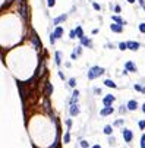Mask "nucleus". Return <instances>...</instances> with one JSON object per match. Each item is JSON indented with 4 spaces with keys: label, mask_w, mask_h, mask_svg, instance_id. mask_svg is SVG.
Segmentation results:
<instances>
[{
    "label": "nucleus",
    "mask_w": 145,
    "mask_h": 148,
    "mask_svg": "<svg viewBox=\"0 0 145 148\" xmlns=\"http://www.w3.org/2000/svg\"><path fill=\"white\" fill-rule=\"evenodd\" d=\"M31 43H32L34 48H35L37 52L43 50V44H41V41H40V37L37 35V32H32V34H31Z\"/></svg>",
    "instance_id": "obj_2"
},
{
    "label": "nucleus",
    "mask_w": 145,
    "mask_h": 148,
    "mask_svg": "<svg viewBox=\"0 0 145 148\" xmlns=\"http://www.w3.org/2000/svg\"><path fill=\"white\" fill-rule=\"evenodd\" d=\"M128 3H135V0H128Z\"/></svg>",
    "instance_id": "obj_46"
},
{
    "label": "nucleus",
    "mask_w": 145,
    "mask_h": 148,
    "mask_svg": "<svg viewBox=\"0 0 145 148\" xmlns=\"http://www.w3.org/2000/svg\"><path fill=\"white\" fill-rule=\"evenodd\" d=\"M53 91H54L53 84H51L50 81H45V82H44V90H43V94H44V97L50 98V97L53 95Z\"/></svg>",
    "instance_id": "obj_4"
},
{
    "label": "nucleus",
    "mask_w": 145,
    "mask_h": 148,
    "mask_svg": "<svg viewBox=\"0 0 145 148\" xmlns=\"http://www.w3.org/2000/svg\"><path fill=\"white\" fill-rule=\"evenodd\" d=\"M113 9H114V12H116V13H117V15H119V13H120V12H122V7H120V6H119V5H116V6H114V7H113Z\"/></svg>",
    "instance_id": "obj_39"
},
{
    "label": "nucleus",
    "mask_w": 145,
    "mask_h": 148,
    "mask_svg": "<svg viewBox=\"0 0 145 148\" xmlns=\"http://www.w3.org/2000/svg\"><path fill=\"white\" fill-rule=\"evenodd\" d=\"M92 7H94L95 10H101V6H100L98 3H92Z\"/></svg>",
    "instance_id": "obj_40"
},
{
    "label": "nucleus",
    "mask_w": 145,
    "mask_h": 148,
    "mask_svg": "<svg viewBox=\"0 0 145 148\" xmlns=\"http://www.w3.org/2000/svg\"><path fill=\"white\" fill-rule=\"evenodd\" d=\"M126 112H128L126 106H120V107H119V113H120V115H125Z\"/></svg>",
    "instance_id": "obj_31"
},
{
    "label": "nucleus",
    "mask_w": 145,
    "mask_h": 148,
    "mask_svg": "<svg viewBox=\"0 0 145 148\" xmlns=\"http://www.w3.org/2000/svg\"><path fill=\"white\" fill-rule=\"evenodd\" d=\"M103 84H104V87H107V88H112V90H116V88H117V84H116L113 79H110V78L104 79Z\"/></svg>",
    "instance_id": "obj_13"
},
{
    "label": "nucleus",
    "mask_w": 145,
    "mask_h": 148,
    "mask_svg": "<svg viewBox=\"0 0 145 148\" xmlns=\"http://www.w3.org/2000/svg\"><path fill=\"white\" fill-rule=\"evenodd\" d=\"M141 110H142V113H144V115H145V103H144V104H142V106H141Z\"/></svg>",
    "instance_id": "obj_44"
},
{
    "label": "nucleus",
    "mask_w": 145,
    "mask_h": 148,
    "mask_svg": "<svg viewBox=\"0 0 145 148\" xmlns=\"http://www.w3.org/2000/svg\"><path fill=\"white\" fill-rule=\"evenodd\" d=\"M69 142H70V131L65 132L63 135V144H69Z\"/></svg>",
    "instance_id": "obj_23"
},
{
    "label": "nucleus",
    "mask_w": 145,
    "mask_h": 148,
    "mask_svg": "<svg viewBox=\"0 0 145 148\" xmlns=\"http://www.w3.org/2000/svg\"><path fill=\"white\" fill-rule=\"evenodd\" d=\"M113 113H114V108H113V106H104V107L100 110V116H101V117L110 116V115H113Z\"/></svg>",
    "instance_id": "obj_6"
},
{
    "label": "nucleus",
    "mask_w": 145,
    "mask_h": 148,
    "mask_svg": "<svg viewBox=\"0 0 145 148\" xmlns=\"http://www.w3.org/2000/svg\"><path fill=\"white\" fill-rule=\"evenodd\" d=\"M134 88H135V91H138V92H141V94H142V85H141V84H135V85H134Z\"/></svg>",
    "instance_id": "obj_32"
},
{
    "label": "nucleus",
    "mask_w": 145,
    "mask_h": 148,
    "mask_svg": "<svg viewBox=\"0 0 145 148\" xmlns=\"http://www.w3.org/2000/svg\"><path fill=\"white\" fill-rule=\"evenodd\" d=\"M108 145H116V138L113 137V135H110V137H108Z\"/></svg>",
    "instance_id": "obj_29"
},
{
    "label": "nucleus",
    "mask_w": 145,
    "mask_h": 148,
    "mask_svg": "<svg viewBox=\"0 0 145 148\" xmlns=\"http://www.w3.org/2000/svg\"><path fill=\"white\" fill-rule=\"evenodd\" d=\"M79 41H81V46H82V47L92 48V41H91V38H88V37H82Z\"/></svg>",
    "instance_id": "obj_15"
},
{
    "label": "nucleus",
    "mask_w": 145,
    "mask_h": 148,
    "mask_svg": "<svg viewBox=\"0 0 145 148\" xmlns=\"http://www.w3.org/2000/svg\"><path fill=\"white\" fill-rule=\"evenodd\" d=\"M81 113V104L79 103H74V104H69V116L75 117Z\"/></svg>",
    "instance_id": "obj_5"
},
{
    "label": "nucleus",
    "mask_w": 145,
    "mask_h": 148,
    "mask_svg": "<svg viewBox=\"0 0 145 148\" xmlns=\"http://www.w3.org/2000/svg\"><path fill=\"white\" fill-rule=\"evenodd\" d=\"M125 106H126V108H128V112H135V110H138V106H139V104H138L136 100H129Z\"/></svg>",
    "instance_id": "obj_11"
},
{
    "label": "nucleus",
    "mask_w": 145,
    "mask_h": 148,
    "mask_svg": "<svg viewBox=\"0 0 145 148\" xmlns=\"http://www.w3.org/2000/svg\"><path fill=\"white\" fill-rule=\"evenodd\" d=\"M65 68L70 69V68H72V62H65Z\"/></svg>",
    "instance_id": "obj_41"
},
{
    "label": "nucleus",
    "mask_w": 145,
    "mask_h": 148,
    "mask_svg": "<svg viewBox=\"0 0 145 148\" xmlns=\"http://www.w3.org/2000/svg\"><path fill=\"white\" fill-rule=\"evenodd\" d=\"M116 101V97L113 94H106L103 97V104L104 106H113V103Z\"/></svg>",
    "instance_id": "obj_7"
},
{
    "label": "nucleus",
    "mask_w": 145,
    "mask_h": 148,
    "mask_svg": "<svg viewBox=\"0 0 145 148\" xmlns=\"http://www.w3.org/2000/svg\"><path fill=\"white\" fill-rule=\"evenodd\" d=\"M122 137H123V141L126 144H130L134 141V132L130 129H128V128H122Z\"/></svg>",
    "instance_id": "obj_3"
},
{
    "label": "nucleus",
    "mask_w": 145,
    "mask_h": 148,
    "mask_svg": "<svg viewBox=\"0 0 145 148\" xmlns=\"http://www.w3.org/2000/svg\"><path fill=\"white\" fill-rule=\"evenodd\" d=\"M113 126L112 125H106L104 126V129H103V132H104V135H107V137H110V135H113Z\"/></svg>",
    "instance_id": "obj_19"
},
{
    "label": "nucleus",
    "mask_w": 145,
    "mask_h": 148,
    "mask_svg": "<svg viewBox=\"0 0 145 148\" xmlns=\"http://www.w3.org/2000/svg\"><path fill=\"white\" fill-rule=\"evenodd\" d=\"M91 148H103V147H101V145H100V144H95V145H92V147H91Z\"/></svg>",
    "instance_id": "obj_43"
},
{
    "label": "nucleus",
    "mask_w": 145,
    "mask_h": 148,
    "mask_svg": "<svg viewBox=\"0 0 145 148\" xmlns=\"http://www.w3.org/2000/svg\"><path fill=\"white\" fill-rule=\"evenodd\" d=\"M112 19H113V22H114V23H117V25H122V27H123V25H126V21H125V19H122L119 15H113V16H112Z\"/></svg>",
    "instance_id": "obj_17"
},
{
    "label": "nucleus",
    "mask_w": 145,
    "mask_h": 148,
    "mask_svg": "<svg viewBox=\"0 0 145 148\" xmlns=\"http://www.w3.org/2000/svg\"><path fill=\"white\" fill-rule=\"evenodd\" d=\"M48 40H50V44H51V46H54V43H56V38L53 37V34H50V35H48Z\"/></svg>",
    "instance_id": "obj_37"
},
{
    "label": "nucleus",
    "mask_w": 145,
    "mask_h": 148,
    "mask_svg": "<svg viewBox=\"0 0 145 148\" xmlns=\"http://www.w3.org/2000/svg\"><path fill=\"white\" fill-rule=\"evenodd\" d=\"M91 34H92V35H94V34H98V29H97V28H95V29H92V31H91Z\"/></svg>",
    "instance_id": "obj_45"
},
{
    "label": "nucleus",
    "mask_w": 145,
    "mask_h": 148,
    "mask_svg": "<svg viewBox=\"0 0 145 148\" xmlns=\"http://www.w3.org/2000/svg\"><path fill=\"white\" fill-rule=\"evenodd\" d=\"M65 125H66V128H67V131H70V128H72V125H74V122H72V119H66V122H65Z\"/></svg>",
    "instance_id": "obj_28"
},
{
    "label": "nucleus",
    "mask_w": 145,
    "mask_h": 148,
    "mask_svg": "<svg viewBox=\"0 0 145 148\" xmlns=\"http://www.w3.org/2000/svg\"><path fill=\"white\" fill-rule=\"evenodd\" d=\"M56 5V0H47V6L48 7H53Z\"/></svg>",
    "instance_id": "obj_38"
},
{
    "label": "nucleus",
    "mask_w": 145,
    "mask_h": 148,
    "mask_svg": "<svg viewBox=\"0 0 145 148\" xmlns=\"http://www.w3.org/2000/svg\"><path fill=\"white\" fill-rule=\"evenodd\" d=\"M66 19H67V15H66V13H63V15H60V16H57V18H54V19H53V25L59 27V23H62V22H65Z\"/></svg>",
    "instance_id": "obj_16"
},
{
    "label": "nucleus",
    "mask_w": 145,
    "mask_h": 148,
    "mask_svg": "<svg viewBox=\"0 0 145 148\" xmlns=\"http://www.w3.org/2000/svg\"><path fill=\"white\" fill-rule=\"evenodd\" d=\"M141 148H145V133H142V137H141Z\"/></svg>",
    "instance_id": "obj_35"
},
{
    "label": "nucleus",
    "mask_w": 145,
    "mask_h": 148,
    "mask_svg": "<svg viewBox=\"0 0 145 148\" xmlns=\"http://www.w3.org/2000/svg\"><path fill=\"white\" fill-rule=\"evenodd\" d=\"M123 125H125V120H123V119H117V120L113 122L112 126H113V128H120V126L123 128Z\"/></svg>",
    "instance_id": "obj_22"
},
{
    "label": "nucleus",
    "mask_w": 145,
    "mask_h": 148,
    "mask_svg": "<svg viewBox=\"0 0 145 148\" xmlns=\"http://www.w3.org/2000/svg\"><path fill=\"white\" fill-rule=\"evenodd\" d=\"M75 34H76V38H82V37H85V35H84V28L82 27H76L75 28Z\"/></svg>",
    "instance_id": "obj_21"
},
{
    "label": "nucleus",
    "mask_w": 145,
    "mask_h": 148,
    "mask_svg": "<svg viewBox=\"0 0 145 148\" xmlns=\"http://www.w3.org/2000/svg\"><path fill=\"white\" fill-rule=\"evenodd\" d=\"M79 56H82V46H76L74 48V52L70 53V59L72 60H78Z\"/></svg>",
    "instance_id": "obj_10"
},
{
    "label": "nucleus",
    "mask_w": 145,
    "mask_h": 148,
    "mask_svg": "<svg viewBox=\"0 0 145 148\" xmlns=\"http://www.w3.org/2000/svg\"><path fill=\"white\" fill-rule=\"evenodd\" d=\"M110 29L116 34H120V32H123V27L122 25H117V23H110Z\"/></svg>",
    "instance_id": "obj_18"
},
{
    "label": "nucleus",
    "mask_w": 145,
    "mask_h": 148,
    "mask_svg": "<svg viewBox=\"0 0 145 148\" xmlns=\"http://www.w3.org/2000/svg\"><path fill=\"white\" fill-rule=\"evenodd\" d=\"M57 76H59L60 79H62V81H65V79H66V76H65V73H63L62 70H57Z\"/></svg>",
    "instance_id": "obj_34"
},
{
    "label": "nucleus",
    "mask_w": 145,
    "mask_h": 148,
    "mask_svg": "<svg viewBox=\"0 0 145 148\" xmlns=\"http://www.w3.org/2000/svg\"><path fill=\"white\" fill-rule=\"evenodd\" d=\"M69 38H70V40H75V38H76L75 29H70V31H69Z\"/></svg>",
    "instance_id": "obj_30"
},
{
    "label": "nucleus",
    "mask_w": 145,
    "mask_h": 148,
    "mask_svg": "<svg viewBox=\"0 0 145 148\" xmlns=\"http://www.w3.org/2000/svg\"><path fill=\"white\" fill-rule=\"evenodd\" d=\"M139 47H141V44L138 41H126V48L130 52H138Z\"/></svg>",
    "instance_id": "obj_8"
},
{
    "label": "nucleus",
    "mask_w": 145,
    "mask_h": 148,
    "mask_svg": "<svg viewBox=\"0 0 145 148\" xmlns=\"http://www.w3.org/2000/svg\"><path fill=\"white\" fill-rule=\"evenodd\" d=\"M138 29H139V31H141L142 34H145V22H141V23H139Z\"/></svg>",
    "instance_id": "obj_33"
},
{
    "label": "nucleus",
    "mask_w": 145,
    "mask_h": 148,
    "mask_svg": "<svg viewBox=\"0 0 145 148\" xmlns=\"http://www.w3.org/2000/svg\"><path fill=\"white\" fill-rule=\"evenodd\" d=\"M138 2H139V5L144 7V10H145V2H144V0H138Z\"/></svg>",
    "instance_id": "obj_42"
},
{
    "label": "nucleus",
    "mask_w": 145,
    "mask_h": 148,
    "mask_svg": "<svg viewBox=\"0 0 145 148\" xmlns=\"http://www.w3.org/2000/svg\"><path fill=\"white\" fill-rule=\"evenodd\" d=\"M142 94H145V85H144V87H142Z\"/></svg>",
    "instance_id": "obj_47"
},
{
    "label": "nucleus",
    "mask_w": 145,
    "mask_h": 148,
    "mask_svg": "<svg viewBox=\"0 0 145 148\" xmlns=\"http://www.w3.org/2000/svg\"><path fill=\"white\" fill-rule=\"evenodd\" d=\"M125 70H128V72H132V73H135V72H138V66L134 63L132 60H128L126 63H125Z\"/></svg>",
    "instance_id": "obj_9"
},
{
    "label": "nucleus",
    "mask_w": 145,
    "mask_h": 148,
    "mask_svg": "<svg viewBox=\"0 0 145 148\" xmlns=\"http://www.w3.org/2000/svg\"><path fill=\"white\" fill-rule=\"evenodd\" d=\"M104 73H106V69H104V68H101V66H91V68L88 69V72H87V76H88L90 81H94V79H97V78L103 76Z\"/></svg>",
    "instance_id": "obj_1"
},
{
    "label": "nucleus",
    "mask_w": 145,
    "mask_h": 148,
    "mask_svg": "<svg viewBox=\"0 0 145 148\" xmlns=\"http://www.w3.org/2000/svg\"><path fill=\"white\" fill-rule=\"evenodd\" d=\"M15 3V0H6V2H5V5H3V7L2 9H9L12 5H13Z\"/></svg>",
    "instance_id": "obj_24"
},
{
    "label": "nucleus",
    "mask_w": 145,
    "mask_h": 148,
    "mask_svg": "<svg viewBox=\"0 0 145 148\" xmlns=\"http://www.w3.org/2000/svg\"><path fill=\"white\" fill-rule=\"evenodd\" d=\"M138 128H139L141 131H145V119H142V120L138 122Z\"/></svg>",
    "instance_id": "obj_27"
},
{
    "label": "nucleus",
    "mask_w": 145,
    "mask_h": 148,
    "mask_svg": "<svg viewBox=\"0 0 145 148\" xmlns=\"http://www.w3.org/2000/svg\"><path fill=\"white\" fill-rule=\"evenodd\" d=\"M117 48H119L120 52H125V50H128V48H126V43H123V41H122V43H119V44H117Z\"/></svg>",
    "instance_id": "obj_26"
},
{
    "label": "nucleus",
    "mask_w": 145,
    "mask_h": 148,
    "mask_svg": "<svg viewBox=\"0 0 145 148\" xmlns=\"http://www.w3.org/2000/svg\"><path fill=\"white\" fill-rule=\"evenodd\" d=\"M66 87L67 88H76V78H69L67 79V84H66Z\"/></svg>",
    "instance_id": "obj_20"
},
{
    "label": "nucleus",
    "mask_w": 145,
    "mask_h": 148,
    "mask_svg": "<svg viewBox=\"0 0 145 148\" xmlns=\"http://www.w3.org/2000/svg\"><path fill=\"white\" fill-rule=\"evenodd\" d=\"M62 57H63V53L60 52V50H56V52H54V62H56L57 66H62V63H63Z\"/></svg>",
    "instance_id": "obj_14"
},
{
    "label": "nucleus",
    "mask_w": 145,
    "mask_h": 148,
    "mask_svg": "<svg viewBox=\"0 0 145 148\" xmlns=\"http://www.w3.org/2000/svg\"><path fill=\"white\" fill-rule=\"evenodd\" d=\"M79 147H81V148H90V144H88V141H85V139H81V141H79Z\"/></svg>",
    "instance_id": "obj_25"
},
{
    "label": "nucleus",
    "mask_w": 145,
    "mask_h": 148,
    "mask_svg": "<svg viewBox=\"0 0 145 148\" xmlns=\"http://www.w3.org/2000/svg\"><path fill=\"white\" fill-rule=\"evenodd\" d=\"M94 94H95V95H100V94H103V90L98 88V87H95V88H94Z\"/></svg>",
    "instance_id": "obj_36"
},
{
    "label": "nucleus",
    "mask_w": 145,
    "mask_h": 148,
    "mask_svg": "<svg viewBox=\"0 0 145 148\" xmlns=\"http://www.w3.org/2000/svg\"><path fill=\"white\" fill-rule=\"evenodd\" d=\"M63 32H65V29L59 25V27H56V28H54V31H53L51 34H53V37H54L56 40H60V38L63 37Z\"/></svg>",
    "instance_id": "obj_12"
}]
</instances>
